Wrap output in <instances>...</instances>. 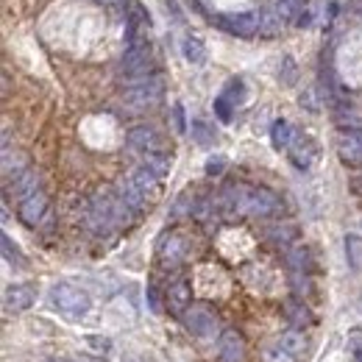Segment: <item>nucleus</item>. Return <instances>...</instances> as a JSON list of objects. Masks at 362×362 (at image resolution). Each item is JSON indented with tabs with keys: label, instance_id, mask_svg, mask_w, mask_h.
I'll return each mask as SVG.
<instances>
[{
	"label": "nucleus",
	"instance_id": "obj_1",
	"mask_svg": "<svg viewBox=\"0 0 362 362\" xmlns=\"http://www.w3.org/2000/svg\"><path fill=\"white\" fill-rule=\"evenodd\" d=\"M132 215H134L132 206L117 192L103 189V192H98L90 201V209H87V218L84 221H87L90 231H95V234H109L115 228L126 226Z\"/></svg>",
	"mask_w": 362,
	"mask_h": 362
},
{
	"label": "nucleus",
	"instance_id": "obj_2",
	"mask_svg": "<svg viewBox=\"0 0 362 362\" xmlns=\"http://www.w3.org/2000/svg\"><path fill=\"white\" fill-rule=\"evenodd\" d=\"M162 81L156 76H123V106L129 112H148L162 100Z\"/></svg>",
	"mask_w": 362,
	"mask_h": 362
},
{
	"label": "nucleus",
	"instance_id": "obj_3",
	"mask_svg": "<svg viewBox=\"0 0 362 362\" xmlns=\"http://www.w3.org/2000/svg\"><path fill=\"white\" fill-rule=\"evenodd\" d=\"M50 301H53V307H56L62 315L70 317V320H81V317L92 310L90 293L81 290V287H73V284H67V281L53 284Z\"/></svg>",
	"mask_w": 362,
	"mask_h": 362
},
{
	"label": "nucleus",
	"instance_id": "obj_4",
	"mask_svg": "<svg viewBox=\"0 0 362 362\" xmlns=\"http://www.w3.org/2000/svg\"><path fill=\"white\" fill-rule=\"evenodd\" d=\"M181 323L195 337H215L218 334V317L206 304H189L187 313L181 315Z\"/></svg>",
	"mask_w": 362,
	"mask_h": 362
},
{
	"label": "nucleus",
	"instance_id": "obj_5",
	"mask_svg": "<svg viewBox=\"0 0 362 362\" xmlns=\"http://www.w3.org/2000/svg\"><path fill=\"white\" fill-rule=\"evenodd\" d=\"M218 28H223L231 37L251 40L259 34V11H243V14H223L215 20Z\"/></svg>",
	"mask_w": 362,
	"mask_h": 362
},
{
	"label": "nucleus",
	"instance_id": "obj_6",
	"mask_svg": "<svg viewBox=\"0 0 362 362\" xmlns=\"http://www.w3.org/2000/svg\"><path fill=\"white\" fill-rule=\"evenodd\" d=\"M281 212V201L279 195L265 189V187H251L248 192V204H245V215L248 218H273Z\"/></svg>",
	"mask_w": 362,
	"mask_h": 362
},
{
	"label": "nucleus",
	"instance_id": "obj_7",
	"mask_svg": "<svg viewBox=\"0 0 362 362\" xmlns=\"http://www.w3.org/2000/svg\"><path fill=\"white\" fill-rule=\"evenodd\" d=\"M156 257L165 268H176L184 262L187 257V240L181 237L179 231H165L159 237V245H156Z\"/></svg>",
	"mask_w": 362,
	"mask_h": 362
},
{
	"label": "nucleus",
	"instance_id": "obj_8",
	"mask_svg": "<svg viewBox=\"0 0 362 362\" xmlns=\"http://www.w3.org/2000/svg\"><path fill=\"white\" fill-rule=\"evenodd\" d=\"M337 156L349 168H362V129H349L337 136Z\"/></svg>",
	"mask_w": 362,
	"mask_h": 362
},
{
	"label": "nucleus",
	"instance_id": "obj_9",
	"mask_svg": "<svg viewBox=\"0 0 362 362\" xmlns=\"http://www.w3.org/2000/svg\"><path fill=\"white\" fill-rule=\"evenodd\" d=\"M287 156H290V162H293L298 170H310L317 159L315 139H313V136L296 134V139H293L290 148H287Z\"/></svg>",
	"mask_w": 362,
	"mask_h": 362
},
{
	"label": "nucleus",
	"instance_id": "obj_10",
	"mask_svg": "<svg viewBox=\"0 0 362 362\" xmlns=\"http://www.w3.org/2000/svg\"><path fill=\"white\" fill-rule=\"evenodd\" d=\"M165 301H168V310H170V315L181 317L187 313V307L192 304V287H189V281L187 279H173L170 284H168V290H165Z\"/></svg>",
	"mask_w": 362,
	"mask_h": 362
},
{
	"label": "nucleus",
	"instance_id": "obj_11",
	"mask_svg": "<svg viewBox=\"0 0 362 362\" xmlns=\"http://www.w3.org/2000/svg\"><path fill=\"white\" fill-rule=\"evenodd\" d=\"M47 212V198L42 189H37V192H31V195H25L23 201H20V221L25 223V226H40L42 223V218H45Z\"/></svg>",
	"mask_w": 362,
	"mask_h": 362
},
{
	"label": "nucleus",
	"instance_id": "obj_12",
	"mask_svg": "<svg viewBox=\"0 0 362 362\" xmlns=\"http://www.w3.org/2000/svg\"><path fill=\"white\" fill-rule=\"evenodd\" d=\"M34 301H37V290L31 284H11L3 296V304L8 313H25V310H31Z\"/></svg>",
	"mask_w": 362,
	"mask_h": 362
},
{
	"label": "nucleus",
	"instance_id": "obj_13",
	"mask_svg": "<svg viewBox=\"0 0 362 362\" xmlns=\"http://www.w3.org/2000/svg\"><path fill=\"white\" fill-rule=\"evenodd\" d=\"M218 362H245V340L240 332L234 329H226L221 334V354H218Z\"/></svg>",
	"mask_w": 362,
	"mask_h": 362
},
{
	"label": "nucleus",
	"instance_id": "obj_14",
	"mask_svg": "<svg viewBox=\"0 0 362 362\" xmlns=\"http://www.w3.org/2000/svg\"><path fill=\"white\" fill-rule=\"evenodd\" d=\"M126 142H129V148H134V151H142V153H153V151H159V145H162V136L156 134L151 126H134V129L126 134Z\"/></svg>",
	"mask_w": 362,
	"mask_h": 362
},
{
	"label": "nucleus",
	"instance_id": "obj_15",
	"mask_svg": "<svg viewBox=\"0 0 362 362\" xmlns=\"http://www.w3.org/2000/svg\"><path fill=\"white\" fill-rule=\"evenodd\" d=\"M117 195L132 206V212H142L145 206H148V192L136 184L132 176H126V179H120V184H117Z\"/></svg>",
	"mask_w": 362,
	"mask_h": 362
},
{
	"label": "nucleus",
	"instance_id": "obj_16",
	"mask_svg": "<svg viewBox=\"0 0 362 362\" xmlns=\"http://www.w3.org/2000/svg\"><path fill=\"white\" fill-rule=\"evenodd\" d=\"M287 265H290V271L310 273V268H313V251H310L304 243L290 245V248H287Z\"/></svg>",
	"mask_w": 362,
	"mask_h": 362
},
{
	"label": "nucleus",
	"instance_id": "obj_17",
	"mask_svg": "<svg viewBox=\"0 0 362 362\" xmlns=\"http://www.w3.org/2000/svg\"><path fill=\"white\" fill-rule=\"evenodd\" d=\"M279 343L290 351V354H296L298 360H304V354H307V349H310V340H307V334L301 332V329H290V332H284L281 337H279Z\"/></svg>",
	"mask_w": 362,
	"mask_h": 362
},
{
	"label": "nucleus",
	"instance_id": "obj_18",
	"mask_svg": "<svg viewBox=\"0 0 362 362\" xmlns=\"http://www.w3.org/2000/svg\"><path fill=\"white\" fill-rule=\"evenodd\" d=\"M40 189V173L37 170H31V168H25L23 173H17L14 176V184H11V192L23 201L25 195H31V192H37Z\"/></svg>",
	"mask_w": 362,
	"mask_h": 362
},
{
	"label": "nucleus",
	"instance_id": "obj_19",
	"mask_svg": "<svg viewBox=\"0 0 362 362\" xmlns=\"http://www.w3.org/2000/svg\"><path fill=\"white\" fill-rule=\"evenodd\" d=\"M284 315H287V320H290L296 329H304V326L313 323V313H310V307L304 304V298H293V301H287Z\"/></svg>",
	"mask_w": 362,
	"mask_h": 362
},
{
	"label": "nucleus",
	"instance_id": "obj_20",
	"mask_svg": "<svg viewBox=\"0 0 362 362\" xmlns=\"http://www.w3.org/2000/svg\"><path fill=\"white\" fill-rule=\"evenodd\" d=\"M284 25H287V23L276 14L273 6L259 11V34H262V37H279V34L284 31Z\"/></svg>",
	"mask_w": 362,
	"mask_h": 362
},
{
	"label": "nucleus",
	"instance_id": "obj_21",
	"mask_svg": "<svg viewBox=\"0 0 362 362\" xmlns=\"http://www.w3.org/2000/svg\"><path fill=\"white\" fill-rule=\"evenodd\" d=\"M268 237H271V243H276V245L290 248L296 243V237H298V228L293 226V223H287V221H279V223H273L268 228Z\"/></svg>",
	"mask_w": 362,
	"mask_h": 362
},
{
	"label": "nucleus",
	"instance_id": "obj_22",
	"mask_svg": "<svg viewBox=\"0 0 362 362\" xmlns=\"http://www.w3.org/2000/svg\"><path fill=\"white\" fill-rule=\"evenodd\" d=\"M296 139V132H293V126L287 123V120H276L271 129V142L276 151H287L290 148V142Z\"/></svg>",
	"mask_w": 362,
	"mask_h": 362
},
{
	"label": "nucleus",
	"instance_id": "obj_23",
	"mask_svg": "<svg viewBox=\"0 0 362 362\" xmlns=\"http://www.w3.org/2000/svg\"><path fill=\"white\" fill-rule=\"evenodd\" d=\"M129 176H132V179H134L136 184H139V187L148 192V198H151V195H156V189H159V181H162L159 176H156V173H153V170H151V168H145V165L134 168Z\"/></svg>",
	"mask_w": 362,
	"mask_h": 362
},
{
	"label": "nucleus",
	"instance_id": "obj_24",
	"mask_svg": "<svg viewBox=\"0 0 362 362\" xmlns=\"http://www.w3.org/2000/svg\"><path fill=\"white\" fill-rule=\"evenodd\" d=\"M271 6L276 8V14H279L284 23H296L298 14L304 11V0H273Z\"/></svg>",
	"mask_w": 362,
	"mask_h": 362
},
{
	"label": "nucleus",
	"instance_id": "obj_25",
	"mask_svg": "<svg viewBox=\"0 0 362 362\" xmlns=\"http://www.w3.org/2000/svg\"><path fill=\"white\" fill-rule=\"evenodd\" d=\"M181 53H184V59H187L189 64H204V62H206V47H204L201 40L187 37V40L181 42Z\"/></svg>",
	"mask_w": 362,
	"mask_h": 362
},
{
	"label": "nucleus",
	"instance_id": "obj_26",
	"mask_svg": "<svg viewBox=\"0 0 362 362\" xmlns=\"http://www.w3.org/2000/svg\"><path fill=\"white\" fill-rule=\"evenodd\" d=\"M23 170H25V159H23L17 151L3 148V176L11 179V176H17V173H23Z\"/></svg>",
	"mask_w": 362,
	"mask_h": 362
},
{
	"label": "nucleus",
	"instance_id": "obj_27",
	"mask_svg": "<svg viewBox=\"0 0 362 362\" xmlns=\"http://www.w3.org/2000/svg\"><path fill=\"white\" fill-rule=\"evenodd\" d=\"M142 165H145V168H151V170H153L159 179H165V176H168V170H170V159H168L165 153H159V151H153V153H145Z\"/></svg>",
	"mask_w": 362,
	"mask_h": 362
},
{
	"label": "nucleus",
	"instance_id": "obj_28",
	"mask_svg": "<svg viewBox=\"0 0 362 362\" xmlns=\"http://www.w3.org/2000/svg\"><path fill=\"white\" fill-rule=\"evenodd\" d=\"M346 254H349V265L354 271H362V237H354V234L346 237Z\"/></svg>",
	"mask_w": 362,
	"mask_h": 362
},
{
	"label": "nucleus",
	"instance_id": "obj_29",
	"mask_svg": "<svg viewBox=\"0 0 362 362\" xmlns=\"http://www.w3.org/2000/svg\"><path fill=\"white\" fill-rule=\"evenodd\" d=\"M192 139H195L198 145L209 148V145H215V132L209 129V123H204V120H192Z\"/></svg>",
	"mask_w": 362,
	"mask_h": 362
},
{
	"label": "nucleus",
	"instance_id": "obj_30",
	"mask_svg": "<svg viewBox=\"0 0 362 362\" xmlns=\"http://www.w3.org/2000/svg\"><path fill=\"white\" fill-rule=\"evenodd\" d=\"M290 287H293L296 298H307V296L313 293V281H310V276H307V273L293 271V276H290Z\"/></svg>",
	"mask_w": 362,
	"mask_h": 362
},
{
	"label": "nucleus",
	"instance_id": "obj_31",
	"mask_svg": "<svg viewBox=\"0 0 362 362\" xmlns=\"http://www.w3.org/2000/svg\"><path fill=\"white\" fill-rule=\"evenodd\" d=\"M265 362H301V360H298L296 354H290V351H287V349H284V346L276 340L273 346H268V349H265Z\"/></svg>",
	"mask_w": 362,
	"mask_h": 362
},
{
	"label": "nucleus",
	"instance_id": "obj_32",
	"mask_svg": "<svg viewBox=\"0 0 362 362\" xmlns=\"http://www.w3.org/2000/svg\"><path fill=\"white\" fill-rule=\"evenodd\" d=\"M0 245H3V257H6L8 262H14V265H25V259H23L20 248L11 243V237H8V234H3V237H0Z\"/></svg>",
	"mask_w": 362,
	"mask_h": 362
},
{
	"label": "nucleus",
	"instance_id": "obj_33",
	"mask_svg": "<svg viewBox=\"0 0 362 362\" xmlns=\"http://www.w3.org/2000/svg\"><path fill=\"white\" fill-rule=\"evenodd\" d=\"M87 346L95 349L98 354H109L112 351V340L109 337H98V334H87Z\"/></svg>",
	"mask_w": 362,
	"mask_h": 362
},
{
	"label": "nucleus",
	"instance_id": "obj_34",
	"mask_svg": "<svg viewBox=\"0 0 362 362\" xmlns=\"http://www.w3.org/2000/svg\"><path fill=\"white\" fill-rule=\"evenodd\" d=\"M173 129H176V134H187V117H184L181 103H173Z\"/></svg>",
	"mask_w": 362,
	"mask_h": 362
},
{
	"label": "nucleus",
	"instance_id": "obj_35",
	"mask_svg": "<svg viewBox=\"0 0 362 362\" xmlns=\"http://www.w3.org/2000/svg\"><path fill=\"white\" fill-rule=\"evenodd\" d=\"M228 103H231V100H228L226 95H221V98L215 100V115H218L223 123H228V120H231V106H228Z\"/></svg>",
	"mask_w": 362,
	"mask_h": 362
},
{
	"label": "nucleus",
	"instance_id": "obj_36",
	"mask_svg": "<svg viewBox=\"0 0 362 362\" xmlns=\"http://www.w3.org/2000/svg\"><path fill=\"white\" fill-rule=\"evenodd\" d=\"M281 78H284V84H296V64L290 56L281 59Z\"/></svg>",
	"mask_w": 362,
	"mask_h": 362
},
{
	"label": "nucleus",
	"instance_id": "obj_37",
	"mask_svg": "<svg viewBox=\"0 0 362 362\" xmlns=\"http://www.w3.org/2000/svg\"><path fill=\"white\" fill-rule=\"evenodd\" d=\"M223 168H226V159H223V156H209V159H206V173H209V176L223 173Z\"/></svg>",
	"mask_w": 362,
	"mask_h": 362
},
{
	"label": "nucleus",
	"instance_id": "obj_38",
	"mask_svg": "<svg viewBox=\"0 0 362 362\" xmlns=\"http://www.w3.org/2000/svg\"><path fill=\"white\" fill-rule=\"evenodd\" d=\"M145 296H148V307H151L153 313H159V298H156V290H153V287H148V293H145Z\"/></svg>",
	"mask_w": 362,
	"mask_h": 362
},
{
	"label": "nucleus",
	"instance_id": "obj_39",
	"mask_svg": "<svg viewBox=\"0 0 362 362\" xmlns=\"http://www.w3.org/2000/svg\"><path fill=\"white\" fill-rule=\"evenodd\" d=\"M310 23H313V11H310V8H304V11L298 14V20H296V25H301V28H304V25H310Z\"/></svg>",
	"mask_w": 362,
	"mask_h": 362
},
{
	"label": "nucleus",
	"instance_id": "obj_40",
	"mask_svg": "<svg viewBox=\"0 0 362 362\" xmlns=\"http://www.w3.org/2000/svg\"><path fill=\"white\" fill-rule=\"evenodd\" d=\"M95 3L98 6H106V8H117V11L126 6V0H95Z\"/></svg>",
	"mask_w": 362,
	"mask_h": 362
},
{
	"label": "nucleus",
	"instance_id": "obj_41",
	"mask_svg": "<svg viewBox=\"0 0 362 362\" xmlns=\"http://www.w3.org/2000/svg\"><path fill=\"white\" fill-rule=\"evenodd\" d=\"M354 362H362V349L360 351H354Z\"/></svg>",
	"mask_w": 362,
	"mask_h": 362
},
{
	"label": "nucleus",
	"instance_id": "obj_42",
	"mask_svg": "<svg viewBox=\"0 0 362 362\" xmlns=\"http://www.w3.org/2000/svg\"><path fill=\"white\" fill-rule=\"evenodd\" d=\"M73 362H90V360H73Z\"/></svg>",
	"mask_w": 362,
	"mask_h": 362
}]
</instances>
